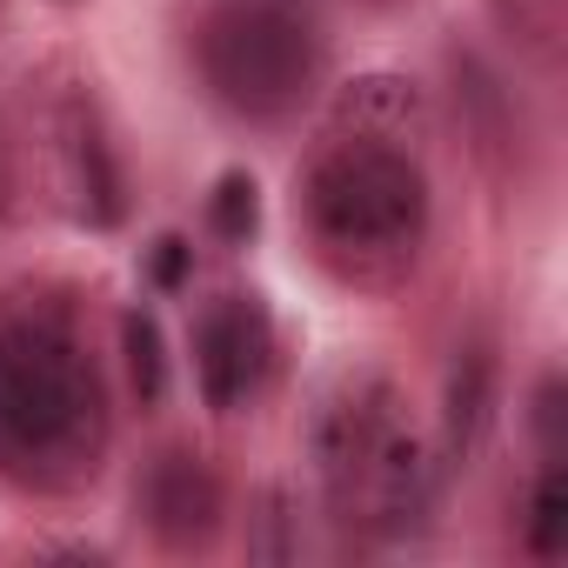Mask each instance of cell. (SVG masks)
Returning <instances> with one entry per match:
<instances>
[{
	"mask_svg": "<svg viewBox=\"0 0 568 568\" xmlns=\"http://www.w3.org/2000/svg\"><path fill=\"white\" fill-rule=\"evenodd\" d=\"M108 388L81 335L48 308L0 315V475L68 495L101 468Z\"/></svg>",
	"mask_w": 568,
	"mask_h": 568,
	"instance_id": "1",
	"label": "cell"
},
{
	"mask_svg": "<svg viewBox=\"0 0 568 568\" xmlns=\"http://www.w3.org/2000/svg\"><path fill=\"white\" fill-rule=\"evenodd\" d=\"M302 214H308L315 247L335 261H355V274L402 267V261H415V247L428 234V174L408 148L355 134L308 161Z\"/></svg>",
	"mask_w": 568,
	"mask_h": 568,
	"instance_id": "2",
	"label": "cell"
},
{
	"mask_svg": "<svg viewBox=\"0 0 568 568\" xmlns=\"http://www.w3.org/2000/svg\"><path fill=\"white\" fill-rule=\"evenodd\" d=\"M322 488L342 521H362L375 535H402L428 508V462L415 428L402 422V402L388 382L362 375L342 382L315 422Z\"/></svg>",
	"mask_w": 568,
	"mask_h": 568,
	"instance_id": "3",
	"label": "cell"
},
{
	"mask_svg": "<svg viewBox=\"0 0 568 568\" xmlns=\"http://www.w3.org/2000/svg\"><path fill=\"white\" fill-rule=\"evenodd\" d=\"M194 61L207 94L241 121H288L322 81L315 28L281 0H214L194 28Z\"/></svg>",
	"mask_w": 568,
	"mask_h": 568,
	"instance_id": "4",
	"label": "cell"
},
{
	"mask_svg": "<svg viewBox=\"0 0 568 568\" xmlns=\"http://www.w3.org/2000/svg\"><path fill=\"white\" fill-rule=\"evenodd\" d=\"M274 368V328L254 295H221L194 322V382L214 415H234L247 395H261Z\"/></svg>",
	"mask_w": 568,
	"mask_h": 568,
	"instance_id": "5",
	"label": "cell"
},
{
	"mask_svg": "<svg viewBox=\"0 0 568 568\" xmlns=\"http://www.w3.org/2000/svg\"><path fill=\"white\" fill-rule=\"evenodd\" d=\"M134 501H141V515H148V535H154L161 548H174V555L207 548V541L221 535V515H227L221 475H214L207 455H194V448H161V455L148 462Z\"/></svg>",
	"mask_w": 568,
	"mask_h": 568,
	"instance_id": "6",
	"label": "cell"
},
{
	"mask_svg": "<svg viewBox=\"0 0 568 568\" xmlns=\"http://www.w3.org/2000/svg\"><path fill=\"white\" fill-rule=\"evenodd\" d=\"M495 422V348L468 342L448 368V462H468Z\"/></svg>",
	"mask_w": 568,
	"mask_h": 568,
	"instance_id": "7",
	"label": "cell"
},
{
	"mask_svg": "<svg viewBox=\"0 0 568 568\" xmlns=\"http://www.w3.org/2000/svg\"><path fill=\"white\" fill-rule=\"evenodd\" d=\"M74 187H81V214L94 221V227H114L121 221V161H114V148H108V134L94 128V114H74Z\"/></svg>",
	"mask_w": 568,
	"mask_h": 568,
	"instance_id": "8",
	"label": "cell"
},
{
	"mask_svg": "<svg viewBox=\"0 0 568 568\" xmlns=\"http://www.w3.org/2000/svg\"><path fill=\"white\" fill-rule=\"evenodd\" d=\"M521 541H528V555H535V561L568 555V475H561V462H555V455L541 462V475H535V488H528Z\"/></svg>",
	"mask_w": 568,
	"mask_h": 568,
	"instance_id": "9",
	"label": "cell"
},
{
	"mask_svg": "<svg viewBox=\"0 0 568 568\" xmlns=\"http://www.w3.org/2000/svg\"><path fill=\"white\" fill-rule=\"evenodd\" d=\"M121 355H128V388L141 408H154L168 395V348H161V322L128 308L121 315Z\"/></svg>",
	"mask_w": 568,
	"mask_h": 568,
	"instance_id": "10",
	"label": "cell"
},
{
	"mask_svg": "<svg viewBox=\"0 0 568 568\" xmlns=\"http://www.w3.org/2000/svg\"><path fill=\"white\" fill-rule=\"evenodd\" d=\"M207 221H214V234L227 247H247L254 227H261V187H254V174H221L214 194H207Z\"/></svg>",
	"mask_w": 568,
	"mask_h": 568,
	"instance_id": "11",
	"label": "cell"
},
{
	"mask_svg": "<svg viewBox=\"0 0 568 568\" xmlns=\"http://www.w3.org/2000/svg\"><path fill=\"white\" fill-rule=\"evenodd\" d=\"M187 261H194V247H187L181 234H161V241H154V254H148L154 288H181V281H187Z\"/></svg>",
	"mask_w": 568,
	"mask_h": 568,
	"instance_id": "12",
	"label": "cell"
},
{
	"mask_svg": "<svg viewBox=\"0 0 568 568\" xmlns=\"http://www.w3.org/2000/svg\"><path fill=\"white\" fill-rule=\"evenodd\" d=\"M535 428H541V448L561 455V382H555V375H548L541 395H535Z\"/></svg>",
	"mask_w": 568,
	"mask_h": 568,
	"instance_id": "13",
	"label": "cell"
},
{
	"mask_svg": "<svg viewBox=\"0 0 568 568\" xmlns=\"http://www.w3.org/2000/svg\"><path fill=\"white\" fill-rule=\"evenodd\" d=\"M548 14H555V0H548Z\"/></svg>",
	"mask_w": 568,
	"mask_h": 568,
	"instance_id": "14",
	"label": "cell"
}]
</instances>
